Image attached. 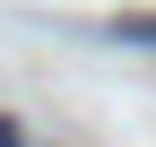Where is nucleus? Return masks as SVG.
<instances>
[{
    "label": "nucleus",
    "mask_w": 156,
    "mask_h": 147,
    "mask_svg": "<svg viewBox=\"0 0 156 147\" xmlns=\"http://www.w3.org/2000/svg\"><path fill=\"white\" fill-rule=\"evenodd\" d=\"M113 35H122V43H147V52H156V9H122V17H113Z\"/></svg>",
    "instance_id": "1"
},
{
    "label": "nucleus",
    "mask_w": 156,
    "mask_h": 147,
    "mask_svg": "<svg viewBox=\"0 0 156 147\" xmlns=\"http://www.w3.org/2000/svg\"><path fill=\"white\" fill-rule=\"evenodd\" d=\"M0 147H26V130H17V121H9V113H0Z\"/></svg>",
    "instance_id": "2"
}]
</instances>
